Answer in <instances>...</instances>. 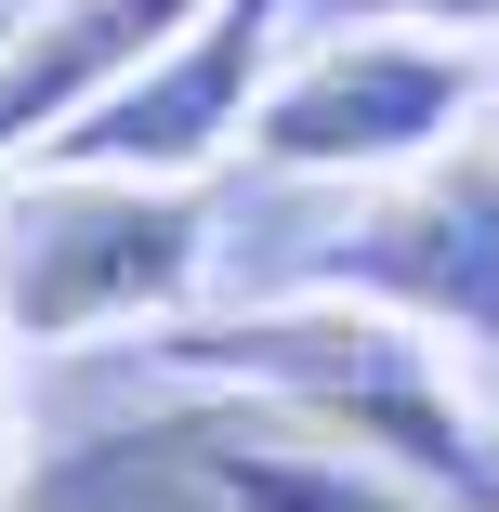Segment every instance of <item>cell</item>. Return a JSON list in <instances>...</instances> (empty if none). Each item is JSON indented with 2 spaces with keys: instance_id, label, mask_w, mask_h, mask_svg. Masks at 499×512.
I'll return each instance as SVG.
<instances>
[{
  "instance_id": "cell-1",
  "label": "cell",
  "mask_w": 499,
  "mask_h": 512,
  "mask_svg": "<svg viewBox=\"0 0 499 512\" xmlns=\"http://www.w3.org/2000/svg\"><path fill=\"white\" fill-rule=\"evenodd\" d=\"M197 224L184 184L145 171H66L40 158L0 211V342H92V329H145L197 289Z\"/></svg>"
},
{
  "instance_id": "cell-2",
  "label": "cell",
  "mask_w": 499,
  "mask_h": 512,
  "mask_svg": "<svg viewBox=\"0 0 499 512\" xmlns=\"http://www.w3.org/2000/svg\"><path fill=\"white\" fill-rule=\"evenodd\" d=\"M486 106V66L460 40H408V27H355L329 53H303L263 106L250 145L289 171H421L460 145V119Z\"/></svg>"
},
{
  "instance_id": "cell-3",
  "label": "cell",
  "mask_w": 499,
  "mask_h": 512,
  "mask_svg": "<svg viewBox=\"0 0 499 512\" xmlns=\"http://www.w3.org/2000/svg\"><path fill=\"white\" fill-rule=\"evenodd\" d=\"M263 27H276V0H211L119 106H92L66 145H40V158H66V171H145V184H184L211 145H237L250 132V66H263Z\"/></svg>"
},
{
  "instance_id": "cell-4",
  "label": "cell",
  "mask_w": 499,
  "mask_h": 512,
  "mask_svg": "<svg viewBox=\"0 0 499 512\" xmlns=\"http://www.w3.org/2000/svg\"><path fill=\"white\" fill-rule=\"evenodd\" d=\"M381 302H408L421 329H460L473 355H499V145L434 158L421 184H394L355 224V263Z\"/></svg>"
},
{
  "instance_id": "cell-5",
  "label": "cell",
  "mask_w": 499,
  "mask_h": 512,
  "mask_svg": "<svg viewBox=\"0 0 499 512\" xmlns=\"http://www.w3.org/2000/svg\"><path fill=\"white\" fill-rule=\"evenodd\" d=\"M211 14V0H53L0 40V158L27 145H66L92 106H119V92Z\"/></svg>"
},
{
  "instance_id": "cell-6",
  "label": "cell",
  "mask_w": 499,
  "mask_h": 512,
  "mask_svg": "<svg viewBox=\"0 0 499 512\" xmlns=\"http://www.w3.org/2000/svg\"><path fill=\"white\" fill-rule=\"evenodd\" d=\"M197 473L224 486V512H408L394 486H368L355 460H303V447H197Z\"/></svg>"
},
{
  "instance_id": "cell-7",
  "label": "cell",
  "mask_w": 499,
  "mask_h": 512,
  "mask_svg": "<svg viewBox=\"0 0 499 512\" xmlns=\"http://www.w3.org/2000/svg\"><path fill=\"white\" fill-rule=\"evenodd\" d=\"M368 27H499V0H355Z\"/></svg>"
},
{
  "instance_id": "cell-8",
  "label": "cell",
  "mask_w": 499,
  "mask_h": 512,
  "mask_svg": "<svg viewBox=\"0 0 499 512\" xmlns=\"http://www.w3.org/2000/svg\"><path fill=\"white\" fill-rule=\"evenodd\" d=\"M486 92H499V66H486Z\"/></svg>"
}]
</instances>
